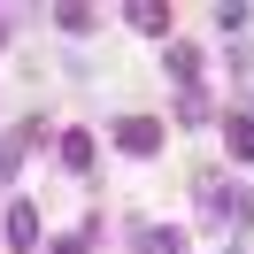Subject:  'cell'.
Instances as JSON below:
<instances>
[{
	"instance_id": "1",
	"label": "cell",
	"mask_w": 254,
	"mask_h": 254,
	"mask_svg": "<svg viewBox=\"0 0 254 254\" xmlns=\"http://www.w3.org/2000/svg\"><path fill=\"white\" fill-rule=\"evenodd\" d=\"M208 223H254V192L247 185H208Z\"/></svg>"
},
{
	"instance_id": "2",
	"label": "cell",
	"mask_w": 254,
	"mask_h": 254,
	"mask_svg": "<svg viewBox=\"0 0 254 254\" xmlns=\"http://www.w3.org/2000/svg\"><path fill=\"white\" fill-rule=\"evenodd\" d=\"M116 139H124L131 154H154V146H162V124H146V116H131V124H116Z\"/></svg>"
},
{
	"instance_id": "3",
	"label": "cell",
	"mask_w": 254,
	"mask_h": 254,
	"mask_svg": "<svg viewBox=\"0 0 254 254\" xmlns=\"http://www.w3.org/2000/svg\"><path fill=\"white\" fill-rule=\"evenodd\" d=\"M8 247H39V208H8Z\"/></svg>"
},
{
	"instance_id": "4",
	"label": "cell",
	"mask_w": 254,
	"mask_h": 254,
	"mask_svg": "<svg viewBox=\"0 0 254 254\" xmlns=\"http://www.w3.org/2000/svg\"><path fill=\"white\" fill-rule=\"evenodd\" d=\"M139 254H185V239L177 231H139Z\"/></svg>"
},
{
	"instance_id": "5",
	"label": "cell",
	"mask_w": 254,
	"mask_h": 254,
	"mask_svg": "<svg viewBox=\"0 0 254 254\" xmlns=\"http://www.w3.org/2000/svg\"><path fill=\"white\" fill-rule=\"evenodd\" d=\"M62 162H69V170H85V162H93V139H85V131H69V139H62Z\"/></svg>"
},
{
	"instance_id": "6",
	"label": "cell",
	"mask_w": 254,
	"mask_h": 254,
	"mask_svg": "<svg viewBox=\"0 0 254 254\" xmlns=\"http://www.w3.org/2000/svg\"><path fill=\"white\" fill-rule=\"evenodd\" d=\"M93 231H100V223H85V231H77V239H62L54 254H93Z\"/></svg>"
},
{
	"instance_id": "7",
	"label": "cell",
	"mask_w": 254,
	"mask_h": 254,
	"mask_svg": "<svg viewBox=\"0 0 254 254\" xmlns=\"http://www.w3.org/2000/svg\"><path fill=\"white\" fill-rule=\"evenodd\" d=\"M231 146H239V154H254V124H247V116H231Z\"/></svg>"
},
{
	"instance_id": "8",
	"label": "cell",
	"mask_w": 254,
	"mask_h": 254,
	"mask_svg": "<svg viewBox=\"0 0 254 254\" xmlns=\"http://www.w3.org/2000/svg\"><path fill=\"white\" fill-rule=\"evenodd\" d=\"M0 47H8V23H0Z\"/></svg>"
}]
</instances>
